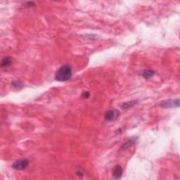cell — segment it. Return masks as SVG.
I'll list each match as a JSON object with an SVG mask.
<instances>
[{
  "label": "cell",
  "mask_w": 180,
  "mask_h": 180,
  "mask_svg": "<svg viewBox=\"0 0 180 180\" xmlns=\"http://www.w3.org/2000/svg\"><path fill=\"white\" fill-rule=\"evenodd\" d=\"M160 106L163 108H173V107H179V100H166L163 101L160 103Z\"/></svg>",
  "instance_id": "277c9868"
},
{
  "label": "cell",
  "mask_w": 180,
  "mask_h": 180,
  "mask_svg": "<svg viewBox=\"0 0 180 180\" xmlns=\"http://www.w3.org/2000/svg\"><path fill=\"white\" fill-rule=\"evenodd\" d=\"M122 175V167H121L120 165H117L116 166H115V167L113 168V177L114 179H120Z\"/></svg>",
  "instance_id": "5b68a950"
},
{
  "label": "cell",
  "mask_w": 180,
  "mask_h": 180,
  "mask_svg": "<svg viewBox=\"0 0 180 180\" xmlns=\"http://www.w3.org/2000/svg\"><path fill=\"white\" fill-rule=\"evenodd\" d=\"M29 165V161L26 159H21L15 161L12 165V167L16 170H23Z\"/></svg>",
  "instance_id": "7a4b0ae2"
},
{
  "label": "cell",
  "mask_w": 180,
  "mask_h": 180,
  "mask_svg": "<svg viewBox=\"0 0 180 180\" xmlns=\"http://www.w3.org/2000/svg\"><path fill=\"white\" fill-rule=\"evenodd\" d=\"M120 115V111H118V110H110L108 111L107 112L105 113L104 118L105 120L106 121H109V122H112V121L116 120L118 118Z\"/></svg>",
  "instance_id": "3957f363"
},
{
  "label": "cell",
  "mask_w": 180,
  "mask_h": 180,
  "mask_svg": "<svg viewBox=\"0 0 180 180\" xmlns=\"http://www.w3.org/2000/svg\"><path fill=\"white\" fill-rule=\"evenodd\" d=\"M90 97V94L89 91H85V92L82 93V97L84 99H88Z\"/></svg>",
  "instance_id": "30bf717a"
},
{
  "label": "cell",
  "mask_w": 180,
  "mask_h": 180,
  "mask_svg": "<svg viewBox=\"0 0 180 180\" xmlns=\"http://www.w3.org/2000/svg\"><path fill=\"white\" fill-rule=\"evenodd\" d=\"M11 64V60L9 57H4L2 59L1 63V66L2 68H7L9 66L10 64Z\"/></svg>",
  "instance_id": "8992f818"
},
{
  "label": "cell",
  "mask_w": 180,
  "mask_h": 180,
  "mask_svg": "<svg viewBox=\"0 0 180 180\" xmlns=\"http://www.w3.org/2000/svg\"><path fill=\"white\" fill-rule=\"evenodd\" d=\"M72 68L68 64L62 66L55 74V79L58 82H66L71 78Z\"/></svg>",
  "instance_id": "6da1fadb"
},
{
  "label": "cell",
  "mask_w": 180,
  "mask_h": 180,
  "mask_svg": "<svg viewBox=\"0 0 180 180\" xmlns=\"http://www.w3.org/2000/svg\"><path fill=\"white\" fill-rule=\"evenodd\" d=\"M142 75L144 78L148 79V78H150V77L154 76V72L151 70H144L143 72H142Z\"/></svg>",
  "instance_id": "52a82bcc"
},
{
  "label": "cell",
  "mask_w": 180,
  "mask_h": 180,
  "mask_svg": "<svg viewBox=\"0 0 180 180\" xmlns=\"http://www.w3.org/2000/svg\"><path fill=\"white\" fill-rule=\"evenodd\" d=\"M12 85H13L14 87L17 88V89H20V88H21L22 87V83H21L19 81H14V82H13V83H12Z\"/></svg>",
  "instance_id": "9c48e42d"
},
{
  "label": "cell",
  "mask_w": 180,
  "mask_h": 180,
  "mask_svg": "<svg viewBox=\"0 0 180 180\" xmlns=\"http://www.w3.org/2000/svg\"><path fill=\"white\" fill-rule=\"evenodd\" d=\"M136 102H135V101L125 102V103H123L122 105H121V107H122V109H129V108L132 107V106H134V105L136 104Z\"/></svg>",
  "instance_id": "ba28073f"
}]
</instances>
